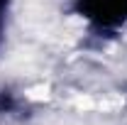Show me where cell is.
Returning a JSON list of instances; mask_svg holds the SVG:
<instances>
[{
	"instance_id": "cell-1",
	"label": "cell",
	"mask_w": 127,
	"mask_h": 125,
	"mask_svg": "<svg viewBox=\"0 0 127 125\" xmlns=\"http://www.w3.org/2000/svg\"><path fill=\"white\" fill-rule=\"evenodd\" d=\"M76 12L100 32H120L127 27V0H76Z\"/></svg>"
},
{
	"instance_id": "cell-2",
	"label": "cell",
	"mask_w": 127,
	"mask_h": 125,
	"mask_svg": "<svg viewBox=\"0 0 127 125\" xmlns=\"http://www.w3.org/2000/svg\"><path fill=\"white\" fill-rule=\"evenodd\" d=\"M10 2H12V0H0V47H2V39H5V32H7V20H10Z\"/></svg>"
}]
</instances>
